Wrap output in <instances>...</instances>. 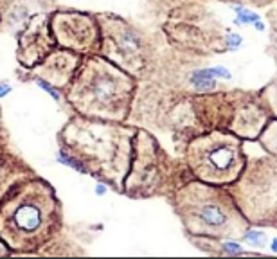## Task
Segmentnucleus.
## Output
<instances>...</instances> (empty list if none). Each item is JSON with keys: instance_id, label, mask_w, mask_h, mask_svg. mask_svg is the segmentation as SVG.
Segmentation results:
<instances>
[{"instance_id": "obj_1", "label": "nucleus", "mask_w": 277, "mask_h": 259, "mask_svg": "<svg viewBox=\"0 0 277 259\" xmlns=\"http://www.w3.org/2000/svg\"><path fill=\"white\" fill-rule=\"evenodd\" d=\"M61 223L58 196L36 173L15 184L0 200V241L13 252L31 254L47 247Z\"/></svg>"}, {"instance_id": "obj_2", "label": "nucleus", "mask_w": 277, "mask_h": 259, "mask_svg": "<svg viewBox=\"0 0 277 259\" xmlns=\"http://www.w3.org/2000/svg\"><path fill=\"white\" fill-rule=\"evenodd\" d=\"M133 131L115 124V121L74 117L59 133L61 151L74 160L83 173L105 180L108 185L123 189L128 175Z\"/></svg>"}, {"instance_id": "obj_3", "label": "nucleus", "mask_w": 277, "mask_h": 259, "mask_svg": "<svg viewBox=\"0 0 277 259\" xmlns=\"http://www.w3.org/2000/svg\"><path fill=\"white\" fill-rule=\"evenodd\" d=\"M65 89L67 99L79 115L117 123L128 113L133 79L110 59L89 54L81 58Z\"/></svg>"}, {"instance_id": "obj_4", "label": "nucleus", "mask_w": 277, "mask_h": 259, "mask_svg": "<svg viewBox=\"0 0 277 259\" xmlns=\"http://www.w3.org/2000/svg\"><path fill=\"white\" fill-rule=\"evenodd\" d=\"M191 167L202 180L207 182H225L236 175L240 159L238 144L230 137L212 133L202 137L191 144L189 149Z\"/></svg>"}, {"instance_id": "obj_5", "label": "nucleus", "mask_w": 277, "mask_h": 259, "mask_svg": "<svg viewBox=\"0 0 277 259\" xmlns=\"http://www.w3.org/2000/svg\"><path fill=\"white\" fill-rule=\"evenodd\" d=\"M54 40L59 47L77 54H95L101 47L99 22L85 13H56L49 18Z\"/></svg>"}, {"instance_id": "obj_6", "label": "nucleus", "mask_w": 277, "mask_h": 259, "mask_svg": "<svg viewBox=\"0 0 277 259\" xmlns=\"http://www.w3.org/2000/svg\"><path fill=\"white\" fill-rule=\"evenodd\" d=\"M56 47L58 43L54 40L49 17L35 15L18 40V61L24 67H35Z\"/></svg>"}, {"instance_id": "obj_7", "label": "nucleus", "mask_w": 277, "mask_h": 259, "mask_svg": "<svg viewBox=\"0 0 277 259\" xmlns=\"http://www.w3.org/2000/svg\"><path fill=\"white\" fill-rule=\"evenodd\" d=\"M99 31V51L112 63H123V67H126L131 61V58L139 53V40H137L135 33L113 17H101Z\"/></svg>"}, {"instance_id": "obj_8", "label": "nucleus", "mask_w": 277, "mask_h": 259, "mask_svg": "<svg viewBox=\"0 0 277 259\" xmlns=\"http://www.w3.org/2000/svg\"><path fill=\"white\" fill-rule=\"evenodd\" d=\"M81 61V54L69 51V49H54L47 58H43L38 65H35V74L54 87V89H65L71 83L77 65Z\"/></svg>"}, {"instance_id": "obj_9", "label": "nucleus", "mask_w": 277, "mask_h": 259, "mask_svg": "<svg viewBox=\"0 0 277 259\" xmlns=\"http://www.w3.org/2000/svg\"><path fill=\"white\" fill-rule=\"evenodd\" d=\"M182 207H185L184 212V220L191 225V229L195 230L198 225L203 229H211V230H220L223 229L229 216L227 212L222 209V205L214 204V202H198L196 204L193 198L191 200L182 202Z\"/></svg>"}, {"instance_id": "obj_10", "label": "nucleus", "mask_w": 277, "mask_h": 259, "mask_svg": "<svg viewBox=\"0 0 277 259\" xmlns=\"http://www.w3.org/2000/svg\"><path fill=\"white\" fill-rule=\"evenodd\" d=\"M35 175V171L25 164L24 160L7 151L6 148H0V200L6 196L9 189L20 180Z\"/></svg>"}, {"instance_id": "obj_11", "label": "nucleus", "mask_w": 277, "mask_h": 259, "mask_svg": "<svg viewBox=\"0 0 277 259\" xmlns=\"http://www.w3.org/2000/svg\"><path fill=\"white\" fill-rule=\"evenodd\" d=\"M247 240H250V241H254L256 245H265V234L263 232H248L247 234Z\"/></svg>"}, {"instance_id": "obj_12", "label": "nucleus", "mask_w": 277, "mask_h": 259, "mask_svg": "<svg viewBox=\"0 0 277 259\" xmlns=\"http://www.w3.org/2000/svg\"><path fill=\"white\" fill-rule=\"evenodd\" d=\"M7 144V131L6 126H4V121H2V113H0V148H6Z\"/></svg>"}, {"instance_id": "obj_13", "label": "nucleus", "mask_w": 277, "mask_h": 259, "mask_svg": "<svg viewBox=\"0 0 277 259\" xmlns=\"http://www.w3.org/2000/svg\"><path fill=\"white\" fill-rule=\"evenodd\" d=\"M238 11L241 13V17H240V22H258V17L254 15V13H247V11H241V9H238Z\"/></svg>"}, {"instance_id": "obj_14", "label": "nucleus", "mask_w": 277, "mask_h": 259, "mask_svg": "<svg viewBox=\"0 0 277 259\" xmlns=\"http://www.w3.org/2000/svg\"><path fill=\"white\" fill-rule=\"evenodd\" d=\"M225 247H227V250H229V252H236V254L241 252V248L238 247V245H234V243H227Z\"/></svg>"}, {"instance_id": "obj_15", "label": "nucleus", "mask_w": 277, "mask_h": 259, "mask_svg": "<svg viewBox=\"0 0 277 259\" xmlns=\"http://www.w3.org/2000/svg\"><path fill=\"white\" fill-rule=\"evenodd\" d=\"M230 41H232V47H238V43H240V38H238V36H230Z\"/></svg>"}, {"instance_id": "obj_16", "label": "nucleus", "mask_w": 277, "mask_h": 259, "mask_svg": "<svg viewBox=\"0 0 277 259\" xmlns=\"http://www.w3.org/2000/svg\"><path fill=\"white\" fill-rule=\"evenodd\" d=\"M9 92V87H0V95H4Z\"/></svg>"}, {"instance_id": "obj_17", "label": "nucleus", "mask_w": 277, "mask_h": 259, "mask_svg": "<svg viewBox=\"0 0 277 259\" xmlns=\"http://www.w3.org/2000/svg\"><path fill=\"white\" fill-rule=\"evenodd\" d=\"M272 247H274V250H276V252H277V240H276V241H274V245H272Z\"/></svg>"}]
</instances>
